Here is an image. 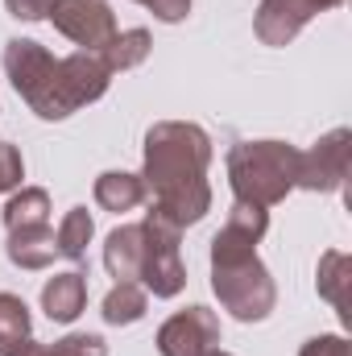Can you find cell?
Listing matches in <instances>:
<instances>
[{
  "label": "cell",
  "mask_w": 352,
  "mask_h": 356,
  "mask_svg": "<svg viewBox=\"0 0 352 356\" xmlns=\"http://www.w3.org/2000/svg\"><path fill=\"white\" fill-rule=\"evenodd\" d=\"M178 228H170L166 220L150 216L141 220V273L137 286H145V294L154 298H178L186 286V266L178 253Z\"/></svg>",
  "instance_id": "obj_5"
},
{
  "label": "cell",
  "mask_w": 352,
  "mask_h": 356,
  "mask_svg": "<svg viewBox=\"0 0 352 356\" xmlns=\"http://www.w3.org/2000/svg\"><path fill=\"white\" fill-rule=\"evenodd\" d=\"M349 273H352L349 253H340V249H328V253L319 257L315 290H319V298H328L336 311H344V286H349Z\"/></svg>",
  "instance_id": "obj_19"
},
{
  "label": "cell",
  "mask_w": 352,
  "mask_h": 356,
  "mask_svg": "<svg viewBox=\"0 0 352 356\" xmlns=\"http://www.w3.org/2000/svg\"><path fill=\"white\" fill-rule=\"evenodd\" d=\"M150 29H116L112 33V42L99 50V58H104V67L116 75V71H133V67H141L145 58H150Z\"/></svg>",
  "instance_id": "obj_16"
},
{
  "label": "cell",
  "mask_w": 352,
  "mask_h": 356,
  "mask_svg": "<svg viewBox=\"0 0 352 356\" xmlns=\"http://www.w3.org/2000/svg\"><path fill=\"white\" fill-rule=\"evenodd\" d=\"M207 356H228V353H220V348H216V353H207Z\"/></svg>",
  "instance_id": "obj_25"
},
{
  "label": "cell",
  "mask_w": 352,
  "mask_h": 356,
  "mask_svg": "<svg viewBox=\"0 0 352 356\" xmlns=\"http://www.w3.org/2000/svg\"><path fill=\"white\" fill-rule=\"evenodd\" d=\"M95 203L104 211H133L145 203V182L141 175H129V170H104L95 178Z\"/></svg>",
  "instance_id": "obj_13"
},
{
  "label": "cell",
  "mask_w": 352,
  "mask_h": 356,
  "mask_svg": "<svg viewBox=\"0 0 352 356\" xmlns=\"http://www.w3.org/2000/svg\"><path fill=\"white\" fill-rule=\"evenodd\" d=\"M104 269L116 282H137V273H141V220L137 224H120L116 232H108Z\"/></svg>",
  "instance_id": "obj_11"
},
{
  "label": "cell",
  "mask_w": 352,
  "mask_h": 356,
  "mask_svg": "<svg viewBox=\"0 0 352 356\" xmlns=\"http://www.w3.org/2000/svg\"><path fill=\"white\" fill-rule=\"evenodd\" d=\"M145 311H150V294H145V286H137V282H116L108 294H104V323L108 327H129V323H137V319H145Z\"/></svg>",
  "instance_id": "obj_14"
},
{
  "label": "cell",
  "mask_w": 352,
  "mask_h": 356,
  "mask_svg": "<svg viewBox=\"0 0 352 356\" xmlns=\"http://www.w3.org/2000/svg\"><path fill=\"white\" fill-rule=\"evenodd\" d=\"M88 307V277L79 269L71 273H54L46 286H42V311L54 319V323H75Z\"/></svg>",
  "instance_id": "obj_10"
},
{
  "label": "cell",
  "mask_w": 352,
  "mask_h": 356,
  "mask_svg": "<svg viewBox=\"0 0 352 356\" xmlns=\"http://www.w3.org/2000/svg\"><path fill=\"white\" fill-rule=\"evenodd\" d=\"M319 13L315 0H262L257 4V17H253V29L265 46H286L303 33V25Z\"/></svg>",
  "instance_id": "obj_9"
},
{
  "label": "cell",
  "mask_w": 352,
  "mask_h": 356,
  "mask_svg": "<svg viewBox=\"0 0 352 356\" xmlns=\"http://www.w3.org/2000/svg\"><path fill=\"white\" fill-rule=\"evenodd\" d=\"M4 8L17 21H42L50 13V0H4Z\"/></svg>",
  "instance_id": "obj_24"
},
{
  "label": "cell",
  "mask_w": 352,
  "mask_h": 356,
  "mask_svg": "<svg viewBox=\"0 0 352 356\" xmlns=\"http://www.w3.org/2000/svg\"><path fill=\"white\" fill-rule=\"evenodd\" d=\"M8 261L17 269H46L58 257V245H54V228L42 224V228H21V232H8V245H4Z\"/></svg>",
  "instance_id": "obj_12"
},
{
  "label": "cell",
  "mask_w": 352,
  "mask_h": 356,
  "mask_svg": "<svg viewBox=\"0 0 352 356\" xmlns=\"http://www.w3.org/2000/svg\"><path fill=\"white\" fill-rule=\"evenodd\" d=\"M298 182V149L286 141H237L228 149V186L237 203L273 207Z\"/></svg>",
  "instance_id": "obj_4"
},
{
  "label": "cell",
  "mask_w": 352,
  "mask_h": 356,
  "mask_svg": "<svg viewBox=\"0 0 352 356\" xmlns=\"http://www.w3.org/2000/svg\"><path fill=\"white\" fill-rule=\"evenodd\" d=\"M0 63H4V75H8L13 91L42 120H67L71 112L95 104L112 83V71L104 67L99 50H75L67 58H54L33 38L4 42Z\"/></svg>",
  "instance_id": "obj_2"
},
{
  "label": "cell",
  "mask_w": 352,
  "mask_h": 356,
  "mask_svg": "<svg viewBox=\"0 0 352 356\" xmlns=\"http://www.w3.org/2000/svg\"><path fill=\"white\" fill-rule=\"evenodd\" d=\"M25 178V162H21V149L13 141H0V195L4 191H17Z\"/></svg>",
  "instance_id": "obj_21"
},
{
  "label": "cell",
  "mask_w": 352,
  "mask_h": 356,
  "mask_svg": "<svg viewBox=\"0 0 352 356\" xmlns=\"http://www.w3.org/2000/svg\"><path fill=\"white\" fill-rule=\"evenodd\" d=\"M269 228V211L253 203H232L224 228L211 236V290L220 307L241 323L269 319L278 302V286L265 261L257 257V241Z\"/></svg>",
  "instance_id": "obj_3"
},
{
  "label": "cell",
  "mask_w": 352,
  "mask_h": 356,
  "mask_svg": "<svg viewBox=\"0 0 352 356\" xmlns=\"http://www.w3.org/2000/svg\"><path fill=\"white\" fill-rule=\"evenodd\" d=\"M25 340H33V319L21 294L0 290V356H13Z\"/></svg>",
  "instance_id": "obj_17"
},
{
  "label": "cell",
  "mask_w": 352,
  "mask_h": 356,
  "mask_svg": "<svg viewBox=\"0 0 352 356\" xmlns=\"http://www.w3.org/2000/svg\"><path fill=\"white\" fill-rule=\"evenodd\" d=\"M42 356H108V344L91 332H71L54 344H42Z\"/></svg>",
  "instance_id": "obj_20"
},
{
  "label": "cell",
  "mask_w": 352,
  "mask_h": 356,
  "mask_svg": "<svg viewBox=\"0 0 352 356\" xmlns=\"http://www.w3.org/2000/svg\"><path fill=\"white\" fill-rule=\"evenodd\" d=\"M42 224H50V195L42 186L13 191V199L4 203V228L21 232V228H42Z\"/></svg>",
  "instance_id": "obj_15"
},
{
  "label": "cell",
  "mask_w": 352,
  "mask_h": 356,
  "mask_svg": "<svg viewBox=\"0 0 352 356\" xmlns=\"http://www.w3.org/2000/svg\"><path fill=\"white\" fill-rule=\"evenodd\" d=\"M46 17L79 50H104L116 33V17H112L108 0H50Z\"/></svg>",
  "instance_id": "obj_7"
},
{
  "label": "cell",
  "mask_w": 352,
  "mask_h": 356,
  "mask_svg": "<svg viewBox=\"0 0 352 356\" xmlns=\"http://www.w3.org/2000/svg\"><path fill=\"white\" fill-rule=\"evenodd\" d=\"M91 236H95V220H91V211L88 207H71V211L63 216L58 232H54V245H58L63 257H71V261H88Z\"/></svg>",
  "instance_id": "obj_18"
},
{
  "label": "cell",
  "mask_w": 352,
  "mask_h": 356,
  "mask_svg": "<svg viewBox=\"0 0 352 356\" xmlns=\"http://www.w3.org/2000/svg\"><path fill=\"white\" fill-rule=\"evenodd\" d=\"M211 137L191 120H158L145 133V195L150 216L166 220L170 228H191L211 211Z\"/></svg>",
  "instance_id": "obj_1"
},
{
  "label": "cell",
  "mask_w": 352,
  "mask_h": 356,
  "mask_svg": "<svg viewBox=\"0 0 352 356\" xmlns=\"http://www.w3.org/2000/svg\"><path fill=\"white\" fill-rule=\"evenodd\" d=\"M220 348V319L207 307H186L158 327L162 356H207Z\"/></svg>",
  "instance_id": "obj_8"
},
{
  "label": "cell",
  "mask_w": 352,
  "mask_h": 356,
  "mask_svg": "<svg viewBox=\"0 0 352 356\" xmlns=\"http://www.w3.org/2000/svg\"><path fill=\"white\" fill-rule=\"evenodd\" d=\"M349 158H352V133L349 129H332L323 133L307 154H298V182L311 195H332L344 186L349 178Z\"/></svg>",
  "instance_id": "obj_6"
},
{
  "label": "cell",
  "mask_w": 352,
  "mask_h": 356,
  "mask_svg": "<svg viewBox=\"0 0 352 356\" xmlns=\"http://www.w3.org/2000/svg\"><path fill=\"white\" fill-rule=\"evenodd\" d=\"M137 4H145L158 21H166V25H178V21H186V13H191V0H137Z\"/></svg>",
  "instance_id": "obj_22"
},
{
  "label": "cell",
  "mask_w": 352,
  "mask_h": 356,
  "mask_svg": "<svg viewBox=\"0 0 352 356\" xmlns=\"http://www.w3.org/2000/svg\"><path fill=\"white\" fill-rule=\"evenodd\" d=\"M298 356H352V353L344 336H315V340H307L298 348Z\"/></svg>",
  "instance_id": "obj_23"
}]
</instances>
